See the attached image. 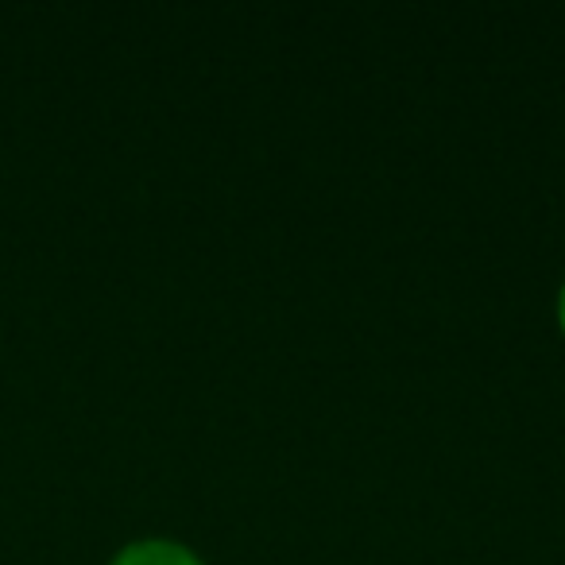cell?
I'll list each match as a JSON object with an SVG mask.
<instances>
[{"mask_svg":"<svg viewBox=\"0 0 565 565\" xmlns=\"http://www.w3.org/2000/svg\"><path fill=\"white\" fill-rule=\"evenodd\" d=\"M557 318H562V330H565V287H562V299H557Z\"/></svg>","mask_w":565,"mask_h":565,"instance_id":"cell-2","label":"cell"},{"mask_svg":"<svg viewBox=\"0 0 565 565\" xmlns=\"http://www.w3.org/2000/svg\"><path fill=\"white\" fill-rule=\"evenodd\" d=\"M113 565H202L186 546L179 542H136V546L120 550Z\"/></svg>","mask_w":565,"mask_h":565,"instance_id":"cell-1","label":"cell"}]
</instances>
